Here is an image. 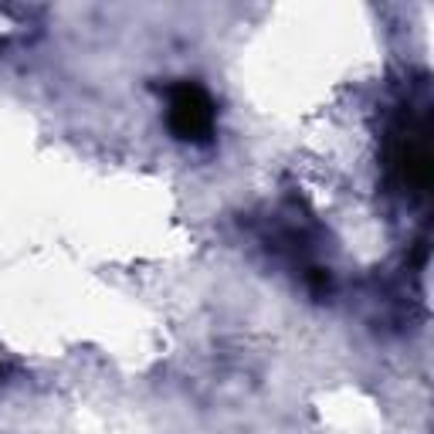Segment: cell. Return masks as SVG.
<instances>
[{"label": "cell", "mask_w": 434, "mask_h": 434, "mask_svg": "<svg viewBox=\"0 0 434 434\" xmlns=\"http://www.w3.org/2000/svg\"><path fill=\"white\" fill-rule=\"evenodd\" d=\"M170 129L180 140H207L214 129V102L197 85H177L170 92Z\"/></svg>", "instance_id": "cell-1"}]
</instances>
